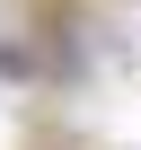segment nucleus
Instances as JSON below:
<instances>
[{
    "label": "nucleus",
    "mask_w": 141,
    "mask_h": 150,
    "mask_svg": "<svg viewBox=\"0 0 141 150\" xmlns=\"http://www.w3.org/2000/svg\"><path fill=\"white\" fill-rule=\"evenodd\" d=\"M0 71H9V80H27V71H35V53H18V44H0Z\"/></svg>",
    "instance_id": "f257e3e1"
}]
</instances>
